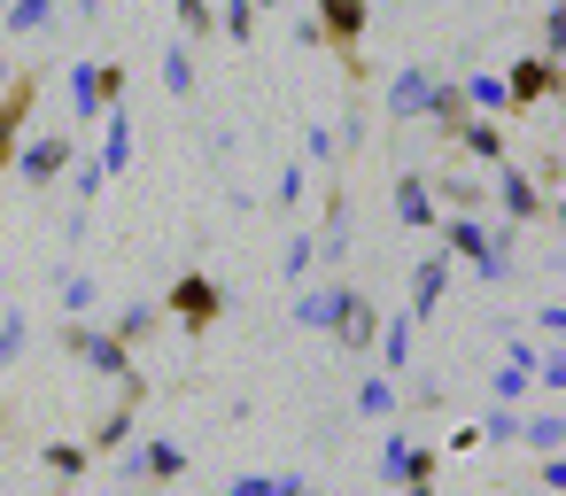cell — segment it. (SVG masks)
Returning <instances> with one entry per match:
<instances>
[{
    "instance_id": "obj_1",
    "label": "cell",
    "mask_w": 566,
    "mask_h": 496,
    "mask_svg": "<svg viewBox=\"0 0 566 496\" xmlns=\"http://www.w3.org/2000/svg\"><path fill=\"white\" fill-rule=\"evenodd\" d=\"M156 310H164L171 326H187V334L202 341V334H210V326L226 318V287H218L210 272H179V279H171V295H164Z\"/></svg>"
},
{
    "instance_id": "obj_2",
    "label": "cell",
    "mask_w": 566,
    "mask_h": 496,
    "mask_svg": "<svg viewBox=\"0 0 566 496\" xmlns=\"http://www.w3.org/2000/svg\"><path fill=\"white\" fill-rule=\"evenodd\" d=\"M558 94H566V63H551V55H520V63H504V117L543 109V102H558Z\"/></svg>"
},
{
    "instance_id": "obj_3",
    "label": "cell",
    "mask_w": 566,
    "mask_h": 496,
    "mask_svg": "<svg viewBox=\"0 0 566 496\" xmlns=\"http://www.w3.org/2000/svg\"><path fill=\"white\" fill-rule=\"evenodd\" d=\"M179 473H187V450H179V442H164V434H156V442H125V450H117V481H125V488H171Z\"/></svg>"
},
{
    "instance_id": "obj_4",
    "label": "cell",
    "mask_w": 566,
    "mask_h": 496,
    "mask_svg": "<svg viewBox=\"0 0 566 496\" xmlns=\"http://www.w3.org/2000/svg\"><path fill=\"white\" fill-rule=\"evenodd\" d=\"M71 156H78V140H71V133H24V148H17V163H9V171L40 194V187H55V179L71 171Z\"/></svg>"
},
{
    "instance_id": "obj_5",
    "label": "cell",
    "mask_w": 566,
    "mask_h": 496,
    "mask_svg": "<svg viewBox=\"0 0 566 496\" xmlns=\"http://www.w3.org/2000/svg\"><path fill=\"white\" fill-rule=\"evenodd\" d=\"M63 357H78L86 372H102V380H125L133 372V349L125 341H109L102 326H86V318H63Z\"/></svg>"
},
{
    "instance_id": "obj_6",
    "label": "cell",
    "mask_w": 566,
    "mask_h": 496,
    "mask_svg": "<svg viewBox=\"0 0 566 496\" xmlns=\"http://www.w3.org/2000/svg\"><path fill=\"white\" fill-rule=\"evenodd\" d=\"M311 24H318V48H334V55L357 63V40L373 32V0H318Z\"/></svg>"
},
{
    "instance_id": "obj_7",
    "label": "cell",
    "mask_w": 566,
    "mask_h": 496,
    "mask_svg": "<svg viewBox=\"0 0 566 496\" xmlns=\"http://www.w3.org/2000/svg\"><path fill=\"white\" fill-rule=\"evenodd\" d=\"M32 109H40V78L17 71L9 86H0V171L17 163V148H24V133H32Z\"/></svg>"
},
{
    "instance_id": "obj_8",
    "label": "cell",
    "mask_w": 566,
    "mask_h": 496,
    "mask_svg": "<svg viewBox=\"0 0 566 496\" xmlns=\"http://www.w3.org/2000/svg\"><path fill=\"white\" fill-rule=\"evenodd\" d=\"M496 202H504V225H543V218H551L543 179L520 171V163H496Z\"/></svg>"
},
{
    "instance_id": "obj_9",
    "label": "cell",
    "mask_w": 566,
    "mask_h": 496,
    "mask_svg": "<svg viewBox=\"0 0 566 496\" xmlns=\"http://www.w3.org/2000/svg\"><path fill=\"white\" fill-rule=\"evenodd\" d=\"M334 349H349V357H365L373 349V334H380V303L365 295V287H342V310H334Z\"/></svg>"
},
{
    "instance_id": "obj_10",
    "label": "cell",
    "mask_w": 566,
    "mask_h": 496,
    "mask_svg": "<svg viewBox=\"0 0 566 496\" xmlns=\"http://www.w3.org/2000/svg\"><path fill=\"white\" fill-rule=\"evenodd\" d=\"M427 94H434V71H427V63H403V71L388 78V94H380V117H388V125H419V117H427Z\"/></svg>"
},
{
    "instance_id": "obj_11",
    "label": "cell",
    "mask_w": 566,
    "mask_h": 496,
    "mask_svg": "<svg viewBox=\"0 0 566 496\" xmlns=\"http://www.w3.org/2000/svg\"><path fill=\"white\" fill-rule=\"evenodd\" d=\"M442 295H450V256L427 249V256L411 264V310H403V318H411V326H434V318H442Z\"/></svg>"
},
{
    "instance_id": "obj_12",
    "label": "cell",
    "mask_w": 566,
    "mask_h": 496,
    "mask_svg": "<svg viewBox=\"0 0 566 496\" xmlns=\"http://www.w3.org/2000/svg\"><path fill=\"white\" fill-rule=\"evenodd\" d=\"M94 163H102V179H125V171H133V102H117V109L102 117V156H94Z\"/></svg>"
},
{
    "instance_id": "obj_13",
    "label": "cell",
    "mask_w": 566,
    "mask_h": 496,
    "mask_svg": "<svg viewBox=\"0 0 566 496\" xmlns=\"http://www.w3.org/2000/svg\"><path fill=\"white\" fill-rule=\"evenodd\" d=\"M434 218H442V210H434L427 171H403V179H396V225H403V233H434Z\"/></svg>"
},
{
    "instance_id": "obj_14",
    "label": "cell",
    "mask_w": 566,
    "mask_h": 496,
    "mask_svg": "<svg viewBox=\"0 0 566 496\" xmlns=\"http://www.w3.org/2000/svg\"><path fill=\"white\" fill-rule=\"evenodd\" d=\"M109 117V102H102V63H71V133H86V125H102Z\"/></svg>"
},
{
    "instance_id": "obj_15",
    "label": "cell",
    "mask_w": 566,
    "mask_h": 496,
    "mask_svg": "<svg viewBox=\"0 0 566 496\" xmlns=\"http://www.w3.org/2000/svg\"><path fill=\"white\" fill-rule=\"evenodd\" d=\"M465 117H473V109H465L458 78H434V94H427V117H419V125H434L442 140H458V133H465Z\"/></svg>"
},
{
    "instance_id": "obj_16",
    "label": "cell",
    "mask_w": 566,
    "mask_h": 496,
    "mask_svg": "<svg viewBox=\"0 0 566 496\" xmlns=\"http://www.w3.org/2000/svg\"><path fill=\"white\" fill-rule=\"evenodd\" d=\"M334 310H342V279H318V287H295V326H311V334H326L334 326Z\"/></svg>"
},
{
    "instance_id": "obj_17",
    "label": "cell",
    "mask_w": 566,
    "mask_h": 496,
    "mask_svg": "<svg viewBox=\"0 0 566 496\" xmlns=\"http://www.w3.org/2000/svg\"><path fill=\"white\" fill-rule=\"evenodd\" d=\"M520 442H527L535 457H558V450H566V411H558V403H543V411H520Z\"/></svg>"
},
{
    "instance_id": "obj_18",
    "label": "cell",
    "mask_w": 566,
    "mask_h": 496,
    "mask_svg": "<svg viewBox=\"0 0 566 496\" xmlns=\"http://www.w3.org/2000/svg\"><path fill=\"white\" fill-rule=\"evenodd\" d=\"M434 225H442V256H450V264H473V256L489 249V225H481V218H458V210H450V218H434Z\"/></svg>"
},
{
    "instance_id": "obj_19",
    "label": "cell",
    "mask_w": 566,
    "mask_h": 496,
    "mask_svg": "<svg viewBox=\"0 0 566 496\" xmlns=\"http://www.w3.org/2000/svg\"><path fill=\"white\" fill-rule=\"evenodd\" d=\"M411 341H419V326L396 310V318H380V334H373V349H380V372H411Z\"/></svg>"
},
{
    "instance_id": "obj_20",
    "label": "cell",
    "mask_w": 566,
    "mask_h": 496,
    "mask_svg": "<svg viewBox=\"0 0 566 496\" xmlns=\"http://www.w3.org/2000/svg\"><path fill=\"white\" fill-rule=\"evenodd\" d=\"M458 94H465V109H473V117H504V71H465V78H458Z\"/></svg>"
},
{
    "instance_id": "obj_21",
    "label": "cell",
    "mask_w": 566,
    "mask_h": 496,
    "mask_svg": "<svg viewBox=\"0 0 566 496\" xmlns=\"http://www.w3.org/2000/svg\"><path fill=\"white\" fill-rule=\"evenodd\" d=\"M458 148H465L473 163H512V156H504V125H496V117H465Z\"/></svg>"
},
{
    "instance_id": "obj_22",
    "label": "cell",
    "mask_w": 566,
    "mask_h": 496,
    "mask_svg": "<svg viewBox=\"0 0 566 496\" xmlns=\"http://www.w3.org/2000/svg\"><path fill=\"white\" fill-rule=\"evenodd\" d=\"M156 326H164V310H156V303H125V310H117V318H109L102 334H109V341H125V349H140V341H148Z\"/></svg>"
},
{
    "instance_id": "obj_23",
    "label": "cell",
    "mask_w": 566,
    "mask_h": 496,
    "mask_svg": "<svg viewBox=\"0 0 566 496\" xmlns=\"http://www.w3.org/2000/svg\"><path fill=\"white\" fill-rule=\"evenodd\" d=\"M55 9H63V0H9L0 17H9V40H40L55 24Z\"/></svg>"
},
{
    "instance_id": "obj_24",
    "label": "cell",
    "mask_w": 566,
    "mask_h": 496,
    "mask_svg": "<svg viewBox=\"0 0 566 496\" xmlns=\"http://www.w3.org/2000/svg\"><path fill=\"white\" fill-rule=\"evenodd\" d=\"M164 94H171V102H195V48H187V40L164 48Z\"/></svg>"
},
{
    "instance_id": "obj_25",
    "label": "cell",
    "mask_w": 566,
    "mask_h": 496,
    "mask_svg": "<svg viewBox=\"0 0 566 496\" xmlns=\"http://www.w3.org/2000/svg\"><path fill=\"white\" fill-rule=\"evenodd\" d=\"M396 403H403V395H396L388 372H365V380H357V419H396Z\"/></svg>"
},
{
    "instance_id": "obj_26",
    "label": "cell",
    "mask_w": 566,
    "mask_h": 496,
    "mask_svg": "<svg viewBox=\"0 0 566 496\" xmlns=\"http://www.w3.org/2000/svg\"><path fill=\"white\" fill-rule=\"evenodd\" d=\"M427 187H442V202H450L458 218H481V194H489L481 179H465V171H442V179H427Z\"/></svg>"
},
{
    "instance_id": "obj_27",
    "label": "cell",
    "mask_w": 566,
    "mask_h": 496,
    "mask_svg": "<svg viewBox=\"0 0 566 496\" xmlns=\"http://www.w3.org/2000/svg\"><path fill=\"white\" fill-rule=\"evenodd\" d=\"M125 442H133V403H117V411H109V419L86 434V450H94V457H117Z\"/></svg>"
},
{
    "instance_id": "obj_28",
    "label": "cell",
    "mask_w": 566,
    "mask_h": 496,
    "mask_svg": "<svg viewBox=\"0 0 566 496\" xmlns=\"http://www.w3.org/2000/svg\"><path fill=\"white\" fill-rule=\"evenodd\" d=\"M40 465H48L55 481H86V465H94V450H86V442H48V450H40Z\"/></svg>"
},
{
    "instance_id": "obj_29",
    "label": "cell",
    "mask_w": 566,
    "mask_h": 496,
    "mask_svg": "<svg viewBox=\"0 0 566 496\" xmlns=\"http://www.w3.org/2000/svg\"><path fill=\"white\" fill-rule=\"evenodd\" d=\"M311 264H318L311 233H287V249H280V279H287V287H311Z\"/></svg>"
},
{
    "instance_id": "obj_30",
    "label": "cell",
    "mask_w": 566,
    "mask_h": 496,
    "mask_svg": "<svg viewBox=\"0 0 566 496\" xmlns=\"http://www.w3.org/2000/svg\"><path fill=\"white\" fill-rule=\"evenodd\" d=\"M55 295H63V318H86V310H94V272H71V264H63V272H55Z\"/></svg>"
},
{
    "instance_id": "obj_31",
    "label": "cell",
    "mask_w": 566,
    "mask_h": 496,
    "mask_svg": "<svg viewBox=\"0 0 566 496\" xmlns=\"http://www.w3.org/2000/svg\"><path fill=\"white\" fill-rule=\"evenodd\" d=\"M411 450H419L411 434H380V481H388V488L411 481Z\"/></svg>"
},
{
    "instance_id": "obj_32",
    "label": "cell",
    "mask_w": 566,
    "mask_h": 496,
    "mask_svg": "<svg viewBox=\"0 0 566 496\" xmlns=\"http://www.w3.org/2000/svg\"><path fill=\"white\" fill-rule=\"evenodd\" d=\"M171 17H179V40H187V48L218 32V9H210V0H171Z\"/></svg>"
},
{
    "instance_id": "obj_33",
    "label": "cell",
    "mask_w": 566,
    "mask_h": 496,
    "mask_svg": "<svg viewBox=\"0 0 566 496\" xmlns=\"http://www.w3.org/2000/svg\"><path fill=\"white\" fill-rule=\"evenodd\" d=\"M102 187H109V179H102V163H94V156H71V194H78V210H94V202H102Z\"/></svg>"
},
{
    "instance_id": "obj_34",
    "label": "cell",
    "mask_w": 566,
    "mask_h": 496,
    "mask_svg": "<svg viewBox=\"0 0 566 496\" xmlns=\"http://www.w3.org/2000/svg\"><path fill=\"white\" fill-rule=\"evenodd\" d=\"M218 32H226L233 48H249V40H256V9H249V0H226V9H218Z\"/></svg>"
},
{
    "instance_id": "obj_35",
    "label": "cell",
    "mask_w": 566,
    "mask_h": 496,
    "mask_svg": "<svg viewBox=\"0 0 566 496\" xmlns=\"http://www.w3.org/2000/svg\"><path fill=\"white\" fill-rule=\"evenodd\" d=\"M535 388H551V395H566V341H551V349H535Z\"/></svg>"
},
{
    "instance_id": "obj_36",
    "label": "cell",
    "mask_w": 566,
    "mask_h": 496,
    "mask_svg": "<svg viewBox=\"0 0 566 496\" xmlns=\"http://www.w3.org/2000/svg\"><path fill=\"white\" fill-rule=\"evenodd\" d=\"M481 442H496V450H512V442H520V403H496V411L481 419Z\"/></svg>"
},
{
    "instance_id": "obj_37",
    "label": "cell",
    "mask_w": 566,
    "mask_h": 496,
    "mask_svg": "<svg viewBox=\"0 0 566 496\" xmlns=\"http://www.w3.org/2000/svg\"><path fill=\"white\" fill-rule=\"evenodd\" d=\"M24 341H32V318H24V310H9V318H0V372L24 357Z\"/></svg>"
},
{
    "instance_id": "obj_38",
    "label": "cell",
    "mask_w": 566,
    "mask_h": 496,
    "mask_svg": "<svg viewBox=\"0 0 566 496\" xmlns=\"http://www.w3.org/2000/svg\"><path fill=\"white\" fill-rule=\"evenodd\" d=\"M535 55L566 63V0H551V9H543V48H535Z\"/></svg>"
},
{
    "instance_id": "obj_39",
    "label": "cell",
    "mask_w": 566,
    "mask_h": 496,
    "mask_svg": "<svg viewBox=\"0 0 566 496\" xmlns=\"http://www.w3.org/2000/svg\"><path fill=\"white\" fill-rule=\"evenodd\" d=\"M303 194H311V171H303V163H287V171L272 179V202H280V210H303Z\"/></svg>"
},
{
    "instance_id": "obj_40",
    "label": "cell",
    "mask_w": 566,
    "mask_h": 496,
    "mask_svg": "<svg viewBox=\"0 0 566 496\" xmlns=\"http://www.w3.org/2000/svg\"><path fill=\"white\" fill-rule=\"evenodd\" d=\"M527 388H535V372H520V365H496V372H489V395H496V403H520Z\"/></svg>"
},
{
    "instance_id": "obj_41",
    "label": "cell",
    "mask_w": 566,
    "mask_h": 496,
    "mask_svg": "<svg viewBox=\"0 0 566 496\" xmlns=\"http://www.w3.org/2000/svg\"><path fill=\"white\" fill-rule=\"evenodd\" d=\"M303 156H311V163H334V156H342V148H334V125H303Z\"/></svg>"
},
{
    "instance_id": "obj_42",
    "label": "cell",
    "mask_w": 566,
    "mask_h": 496,
    "mask_svg": "<svg viewBox=\"0 0 566 496\" xmlns=\"http://www.w3.org/2000/svg\"><path fill=\"white\" fill-rule=\"evenodd\" d=\"M558 488H566V450H558V457H543V465H535V496H558Z\"/></svg>"
},
{
    "instance_id": "obj_43",
    "label": "cell",
    "mask_w": 566,
    "mask_h": 496,
    "mask_svg": "<svg viewBox=\"0 0 566 496\" xmlns=\"http://www.w3.org/2000/svg\"><path fill=\"white\" fill-rule=\"evenodd\" d=\"M226 496H272V473H233V488Z\"/></svg>"
},
{
    "instance_id": "obj_44",
    "label": "cell",
    "mask_w": 566,
    "mask_h": 496,
    "mask_svg": "<svg viewBox=\"0 0 566 496\" xmlns=\"http://www.w3.org/2000/svg\"><path fill=\"white\" fill-rule=\"evenodd\" d=\"M535 326H543V334L558 341V334H566V303H543V310H535Z\"/></svg>"
},
{
    "instance_id": "obj_45",
    "label": "cell",
    "mask_w": 566,
    "mask_h": 496,
    "mask_svg": "<svg viewBox=\"0 0 566 496\" xmlns=\"http://www.w3.org/2000/svg\"><path fill=\"white\" fill-rule=\"evenodd\" d=\"M272 496H318V488H311L303 473H272Z\"/></svg>"
},
{
    "instance_id": "obj_46",
    "label": "cell",
    "mask_w": 566,
    "mask_h": 496,
    "mask_svg": "<svg viewBox=\"0 0 566 496\" xmlns=\"http://www.w3.org/2000/svg\"><path fill=\"white\" fill-rule=\"evenodd\" d=\"M71 17H78V24H94V17H102V0H71Z\"/></svg>"
},
{
    "instance_id": "obj_47",
    "label": "cell",
    "mask_w": 566,
    "mask_h": 496,
    "mask_svg": "<svg viewBox=\"0 0 566 496\" xmlns=\"http://www.w3.org/2000/svg\"><path fill=\"white\" fill-rule=\"evenodd\" d=\"M9 78H17V71H9V40H0V86H9Z\"/></svg>"
},
{
    "instance_id": "obj_48",
    "label": "cell",
    "mask_w": 566,
    "mask_h": 496,
    "mask_svg": "<svg viewBox=\"0 0 566 496\" xmlns=\"http://www.w3.org/2000/svg\"><path fill=\"white\" fill-rule=\"evenodd\" d=\"M403 496H442V488H434V481H419V488H403Z\"/></svg>"
},
{
    "instance_id": "obj_49",
    "label": "cell",
    "mask_w": 566,
    "mask_h": 496,
    "mask_svg": "<svg viewBox=\"0 0 566 496\" xmlns=\"http://www.w3.org/2000/svg\"><path fill=\"white\" fill-rule=\"evenodd\" d=\"M249 9H280V0H249Z\"/></svg>"
},
{
    "instance_id": "obj_50",
    "label": "cell",
    "mask_w": 566,
    "mask_h": 496,
    "mask_svg": "<svg viewBox=\"0 0 566 496\" xmlns=\"http://www.w3.org/2000/svg\"><path fill=\"white\" fill-rule=\"evenodd\" d=\"M0 434H9V411H0Z\"/></svg>"
},
{
    "instance_id": "obj_51",
    "label": "cell",
    "mask_w": 566,
    "mask_h": 496,
    "mask_svg": "<svg viewBox=\"0 0 566 496\" xmlns=\"http://www.w3.org/2000/svg\"><path fill=\"white\" fill-rule=\"evenodd\" d=\"M0 9H9V0H0Z\"/></svg>"
}]
</instances>
